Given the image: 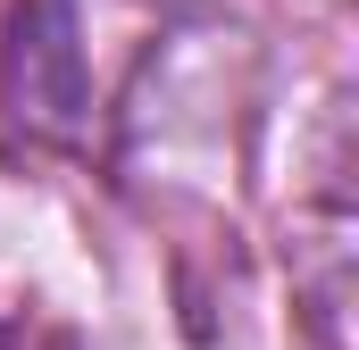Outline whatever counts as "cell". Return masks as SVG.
I'll list each match as a JSON object with an SVG mask.
<instances>
[{
  "label": "cell",
  "mask_w": 359,
  "mask_h": 350,
  "mask_svg": "<svg viewBox=\"0 0 359 350\" xmlns=\"http://www.w3.org/2000/svg\"><path fill=\"white\" fill-rule=\"evenodd\" d=\"M8 125L42 150H67L84 134V42H76V0H17L8 8V59H0Z\"/></svg>",
  "instance_id": "cell-1"
},
{
  "label": "cell",
  "mask_w": 359,
  "mask_h": 350,
  "mask_svg": "<svg viewBox=\"0 0 359 350\" xmlns=\"http://www.w3.org/2000/svg\"><path fill=\"white\" fill-rule=\"evenodd\" d=\"M0 350H76V334L50 326V317L25 300V309H0Z\"/></svg>",
  "instance_id": "cell-2"
}]
</instances>
